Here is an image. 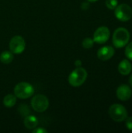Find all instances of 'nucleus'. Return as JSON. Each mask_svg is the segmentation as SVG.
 <instances>
[{
	"mask_svg": "<svg viewBox=\"0 0 132 133\" xmlns=\"http://www.w3.org/2000/svg\"><path fill=\"white\" fill-rule=\"evenodd\" d=\"M93 44H94V41L93 39L90 38V37H86L85 38L82 42V45L84 48H86V49H89V48H93Z\"/></svg>",
	"mask_w": 132,
	"mask_h": 133,
	"instance_id": "15",
	"label": "nucleus"
},
{
	"mask_svg": "<svg viewBox=\"0 0 132 133\" xmlns=\"http://www.w3.org/2000/svg\"><path fill=\"white\" fill-rule=\"evenodd\" d=\"M86 1L89 2H96L98 0H86Z\"/></svg>",
	"mask_w": 132,
	"mask_h": 133,
	"instance_id": "22",
	"label": "nucleus"
},
{
	"mask_svg": "<svg viewBox=\"0 0 132 133\" xmlns=\"http://www.w3.org/2000/svg\"><path fill=\"white\" fill-rule=\"evenodd\" d=\"M125 55L126 57L131 60L132 61V42L126 45V48H125Z\"/></svg>",
	"mask_w": 132,
	"mask_h": 133,
	"instance_id": "17",
	"label": "nucleus"
},
{
	"mask_svg": "<svg viewBox=\"0 0 132 133\" xmlns=\"http://www.w3.org/2000/svg\"><path fill=\"white\" fill-rule=\"evenodd\" d=\"M32 108L39 113L45 111L49 107V101L47 97L43 94H37L32 97L31 99Z\"/></svg>",
	"mask_w": 132,
	"mask_h": 133,
	"instance_id": "5",
	"label": "nucleus"
},
{
	"mask_svg": "<svg viewBox=\"0 0 132 133\" xmlns=\"http://www.w3.org/2000/svg\"><path fill=\"white\" fill-rule=\"evenodd\" d=\"M110 117L117 122H121L125 121L128 118V111L124 106L119 104H114L111 105L108 111Z\"/></svg>",
	"mask_w": 132,
	"mask_h": 133,
	"instance_id": "4",
	"label": "nucleus"
},
{
	"mask_svg": "<svg viewBox=\"0 0 132 133\" xmlns=\"http://www.w3.org/2000/svg\"><path fill=\"white\" fill-rule=\"evenodd\" d=\"M13 53L10 51H4L0 55V62L3 64H9L13 61Z\"/></svg>",
	"mask_w": 132,
	"mask_h": 133,
	"instance_id": "13",
	"label": "nucleus"
},
{
	"mask_svg": "<svg viewBox=\"0 0 132 133\" xmlns=\"http://www.w3.org/2000/svg\"><path fill=\"white\" fill-rule=\"evenodd\" d=\"M26 48V42L23 37L16 35L11 38L9 41V49L13 54H21Z\"/></svg>",
	"mask_w": 132,
	"mask_h": 133,
	"instance_id": "7",
	"label": "nucleus"
},
{
	"mask_svg": "<svg viewBox=\"0 0 132 133\" xmlns=\"http://www.w3.org/2000/svg\"><path fill=\"white\" fill-rule=\"evenodd\" d=\"M89 2H83L82 4V5H81V8L82 9H89Z\"/></svg>",
	"mask_w": 132,
	"mask_h": 133,
	"instance_id": "20",
	"label": "nucleus"
},
{
	"mask_svg": "<svg viewBox=\"0 0 132 133\" xmlns=\"http://www.w3.org/2000/svg\"><path fill=\"white\" fill-rule=\"evenodd\" d=\"M125 125L128 130L132 131V117L127 118L125 119Z\"/></svg>",
	"mask_w": 132,
	"mask_h": 133,
	"instance_id": "18",
	"label": "nucleus"
},
{
	"mask_svg": "<svg viewBox=\"0 0 132 133\" xmlns=\"http://www.w3.org/2000/svg\"><path fill=\"white\" fill-rule=\"evenodd\" d=\"M16 103V97L15 94H7L3 99V104L5 108H12Z\"/></svg>",
	"mask_w": 132,
	"mask_h": 133,
	"instance_id": "14",
	"label": "nucleus"
},
{
	"mask_svg": "<svg viewBox=\"0 0 132 133\" xmlns=\"http://www.w3.org/2000/svg\"><path fill=\"white\" fill-rule=\"evenodd\" d=\"M33 133H47V131L44 129V128H38V129H33Z\"/></svg>",
	"mask_w": 132,
	"mask_h": 133,
	"instance_id": "19",
	"label": "nucleus"
},
{
	"mask_svg": "<svg viewBox=\"0 0 132 133\" xmlns=\"http://www.w3.org/2000/svg\"><path fill=\"white\" fill-rule=\"evenodd\" d=\"M33 87L27 82H20L14 88V94L19 99H27L33 96Z\"/></svg>",
	"mask_w": 132,
	"mask_h": 133,
	"instance_id": "3",
	"label": "nucleus"
},
{
	"mask_svg": "<svg viewBox=\"0 0 132 133\" xmlns=\"http://www.w3.org/2000/svg\"><path fill=\"white\" fill-rule=\"evenodd\" d=\"M75 65L77 67H80V66L82 65V61L79 60V59L76 60V61L75 62Z\"/></svg>",
	"mask_w": 132,
	"mask_h": 133,
	"instance_id": "21",
	"label": "nucleus"
},
{
	"mask_svg": "<svg viewBox=\"0 0 132 133\" xmlns=\"http://www.w3.org/2000/svg\"><path fill=\"white\" fill-rule=\"evenodd\" d=\"M118 5L117 0H106V6L110 9H114Z\"/></svg>",
	"mask_w": 132,
	"mask_h": 133,
	"instance_id": "16",
	"label": "nucleus"
},
{
	"mask_svg": "<svg viewBox=\"0 0 132 133\" xmlns=\"http://www.w3.org/2000/svg\"><path fill=\"white\" fill-rule=\"evenodd\" d=\"M110 34V31L108 27L105 26H100L93 34V41L97 44H104L108 41Z\"/></svg>",
	"mask_w": 132,
	"mask_h": 133,
	"instance_id": "8",
	"label": "nucleus"
},
{
	"mask_svg": "<svg viewBox=\"0 0 132 133\" xmlns=\"http://www.w3.org/2000/svg\"><path fill=\"white\" fill-rule=\"evenodd\" d=\"M87 76H88L87 71L84 68L77 67L68 76V83L74 87H80L86 80Z\"/></svg>",
	"mask_w": 132,
	"mask_h": 133,
	"instance_id": "1",
	"label": "nucleus"
},
{
	"mask_svg": "<svg viewBox=\"0 0 132 133\" xmlns=\"http://www.w3.org/2000/svg\"><path fill=\"white\" fill-rule=\"evenodd\" d=\"M130 40V33L129 31L124 28H117L113 34V44L117 48H121L126 46Z\"/></svg>",
	"mask_w": 132,
	"mask_h": 133,
	"instance_id": "2",
	"label": "nucleus"
},
{
	"mask_svg": "<svg viewBox=\"0 0 132 133\" xmlns=\"http://www.w3.org/2000/svg\"><path fill=\"white\" fill-rule=\"evenodd\" d=\"M129 82H130V84H131V87H132V75H131V76L130 77V80H129Z\"/></svg>",
	"mask_w": 132,
	"mask_h": 133,
	"instance_id": "23",
	"label": "nucleus"
},
{
	"mask_svg": "<svg viewBox=\"0 0 132 133\" xmlns=\"http://www.w3.org/2000/svg\"><path fill=\"white\" fill-rule=\"evenodd\" d=\"M117 97L119 100L126 101H128L132 96V90L131 87L128 85L122 84L118 87L116 91Z\"/></svg>",
	"mask_w": 132,
	"mask_h": 133,
	"instance_id": "9",
	"label": "nucleus"
},
{
	"mask_svg": "<svg viewBox=\"0 0 132 133\" xmlns=\"http://www.w3.org/2000/svg\"><path fill=\"white\" fill-rule=\"evenodd\" d=\"M23 124L25 127L28 129H35L37 125H38V120L36 116L30 115H26Z\"/></svg>",
	"mask_w": 132,
	"mask_h": 133,
	"instance_id": "12",
	"label": "nucleus"
},
{
	"mask_svg": "<svg viewBox=\"0 0 132 133\" xmlns=\"http://www.w3.org/2000/svg\"><path fill=\"white\" fill-rule=\"evenodd\" d=\"M132 69L131 63L128 60V59H124L122 60L119 65H118V71L119 72L123 75V76H127L128 75Z\"/></svg>",
	"mask_w": 132,
	"mask_h": 133,
	"instance_id": "11",
	"label": "nucleus"
},
{
	"mask_svg": "<svg viewBox=\"0 0 132 133\" xmlns=\"http://www.w3.org/2000/svg\"><path fill=\"white\" fill-rule=\"evenodd\" d=\"M114 14L118 20L127 22L132 17V9L127 4L117 5V6L114 9Z\"/></svg>",
	"mask_w": 132,
	"mask_h": 133,
	"instance_id": "6",
	"label": "nucleus"
},
{
	"mask_svg": "<svg viewBox=\"0 0 132 133\" xmlns=\"http://www.w3.org/2000/svg\"><path fill=\"white\" fill-rule=\"evenodd\" d=\"M114 48L111 46H104L100 48L97 51V57L102 61H107L110 59L114 55Z\"/></svg>",
	"mask_w": 132,
	"mask_h": 133,
	"instance_id": "10",
	"label": "nucleus"
}]
</instances>
